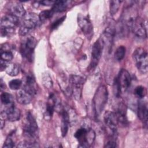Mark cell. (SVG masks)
Masks as SVG:
<instances>
[{
	"label": "cell",
	"mask_w": 148,
	"mask_h": 148,
	"mask_svg": "<svg viewBox=\"0 0 148 148\" xmlns=\"http://www.w3.org/2000/svg\"><path fill=\"white\" fill-rule=\"evenodd\" d=\"M1 59L6 61H10L13 58V54L11 51L4 50L0 51Z\"/></svg>",
	"instance_id": "obj_31"
},
{
	"label": "cell",
	"mask_w": 148,
	"mask_h": 148,
	"mask_svg": "<svg viewBox=\"0 0 148 148\" xmlns=\"http://www.w3.org/2000/svg\"><path fill=\"white\" fill-rule=\"evenodd\" d=\"M57 99L54 94L50 95L48 98L47 102L46 103V108L45 116L49 117H51L53 114V112L55 109V105Z\"/></svg>",
	"instance_id": "obj_21"
},
{
	"label": "cell",
	"mask_w": 148,
	"mask_h": 148,
	"mask_svg": "<svg viewBox=\"0 0 148 148\" xmlns=\"http://www.w3.org/2000/svg\"><path fill=\"white\" fill-rule=\"evenodd\" d=\"M41 23L39 15L34 13H28L23 17V23L19 29V34L21 36L27 35Z\"/></svg>",
	"instance_id": "obj_3"
},
{
	"label": "cell",
	"mask_w": 148,
	"mask_h": 148,
	"mask_svg": "<svg viewBox=\"0 0 148 148\" xmlns=\"http://www.w3.org/2000/svg\"><path fill=\"white\" fill-rule=\"evenodd\" d=\"M16 99L17 102L21 105H28L31 100L32 96L25 91L24 89L18 90L16 94Z\"/></svg>",
	"instance_id": "obj_19"
},
{
	"label": "cell",
	"mask_w": 148,
	"mask_h": 148,
	"mask_svg": "<svg viewBox=\"0 0 148 148\" xmlns=\"http://www.w3.org/2000/svg\"><path fill=\"white\" fill-rule=\"evenodd\" d=\"M65 18V16H63L61 18H59L58 19H57L56 21H55L51 25V28L52 29H56L61 24V23L64 21Z\"/></svg>",
	"instance_id": "obj_36"
},
{
	"label": "cell",
	"mask_w": 148,
	"mask_h": 148,
	"mask_svg": "<svg viewBox=\"0 0 148 148\" xmlns=\"http://www.w3.org/2000/svg\"><path fill=\"white\" fill-rule=\"evenodd\" d=\"M138 116L139 119L143 122V123L147 125V117H148V109L147 104L144 100H140L138 104Z\"/></svg>",
	"instance_id": "obj_16"
},
{
	"label": "cell",
	"mask_w": 148,
	"mask_h": 148,
	"mask_svg": "<svg viewBox=\"0 0 148 148\" xmlns=\"http://www.w3.org/2000/svg\"><path fill=\"white\" fill-rule=\"evenodd\" d=\"M25 91L31 94L32 97L36 94V86L35 78L32 75H28L25 79V84L23 87Z\"/></svg>",
	"instance_id": "obj_17"
},
{
	"label": "cell",
	"mask_w": 148,
	"mask_h": 148,
	"mask_svg": "<svg viewBox=\"0 0 148 148\" xmlns=\"http://www.w3.org/2000/svg\"><path fill=\"white\" fill-rule=\"evenodd\" d=\"M77 22L81 30L86 37L87 38H91L93 34V26L89 18L79 14L77 16Z\"/></svg>",
	"instance_id": "obj_11"
},
{
	"label": "cell",
	"mask_w": 148,
	"mask_h": 148,
	"mask_svg": "<svg viewBox=\"0 0 148 148\" xmlns=\"http://www.w3.org/2000/svg\"><path fill=\"white\" fill-rule=\"evenodd\" d=\"M8 61H4L3 60H1V61H0V67H1V71H5L8 64Z\"/></svg>",
	"instance_id": "obj_37"
},
{
	"label": "cell",
	"mask_w": 148,
	"mask_h": 148,
	"mask_svg": "<svg viewBox=\"0 0 148 148\" xmlns=\"http://www.w3.org/2000/svg\"><path fill=\"white\" fill-rule=\"evenodd\" d=\"M60 113L61 115V134L63 137L65 136L69 128V126L70 125V120L68 115V113L67 110L64 108L60 111Z\"/></svg>",
	"instance_id": "obj_18"
},
{
	"label": "cell",
	"mask_w": 148,
	"mask_h": 148,
	"mask_svg": "<svg viewBox=\"0 0 148 148\" xmlns=\"http://www.w3.org/2000/svg\"><path fill=\"white\" fill-rule=\"evenodd\" d=\"M146 89L142 86H138L134 90V93L135 95L140 99L144 98L146 95Z\"/></svg>",
	"instance_id": "obj_30"
},
{
	"label": "cell",
	"mask_w": 148,
	"mask_h": 148,
	"mask_svg": "<svg viewBox=\"0 0 148 148\" xmlns=\"http://www.w3.org/2000/svg\"><path fill=\"white\" fill-rule=\"evenodd\" d=\"M132 57L138 71L142 73H146L148 71L147 53L142 47L136 48L133 54Z\"/></svg>",
	"instance_id": "obj_6"
},
{
	"label": "cell",
	"mask_w": 148,
	"mask_h": 148,
	"mask_svg": "<svg viewBox=\"0 0 148 148\" xmlns=\"http://www.w3.org/2000/svg\"><path fill=\"white\" fill-rule=\"evenodd\" d=\"M131 30L138 38H146L147 37V29L145 20L139 16L133 22Z\"/></svg>",
	"instance_id": "obj_10"
},
{
	"label": "cell",
	"mask_w": 148,
	"mask_h": 148,
	"mask_svg": "<svg viewBox=\"0 0 148 148\" xmlns=\"http://www.w3.org/2000/svg\"><path fill=\"white\" fill-rule=\"evenodd\" d=\"M79 142V147H89L94 143L95 138V133L89 127H81L74 134Z\"/></svg>",
	"instance_id": "obj_2"
},
{
	"label": "cell",
	"mask_w": 148,
	"mask_h": 148,
	"mask_svg": "<svg viewBox=\"0 0 148 148\" xmlns=\"http://www.w3.org/2000/svg\"><path fill=\"white\" fill-rule=\"evenodd\" d=\"M5 119H1V130H2L3 128L5 127Z\"/></svg>",
	"instance_id": "obj_39"
},
{
	"label": "cell",
	"mask_w": 148,
	"mask_h": 148,
	"mask_svg": "<svg viewBox=\"0 0 148 148\" xmlns=\"http://www.w3.org/2000/svg\"><path fill=\"white\" fill-rule=\"evenodd\" d=\"M84 79L78 75H72L69 79V86L66 89V92L72 94L76 100L81 98L83 86L84 83Z\"/></svg>",
	"instance_id": "obj_5"
},
{
	"label": "cell",
	"mask_w": 148,
	"mask_h": 148,
	"mask_svg": "<svg viewBox=\"0 0 148 148\" xmlns=\"http://www.w3.org/2000/svg\"><path fill=\"white\" fill-rule=\"evenodd\" d=\"M23 134L28 140L30 141H35L38 136V124L30 112H28L26 115L25 123L23 127Z\"/></svg>",
	"instance_id": "obj_4"
},
{
	"label": "cell",
	"mask_w": 148,
	"mask_h": 148,
	"mask_svg": "<svg viewBox=\"0 0 148 148\" xmlns=\"http://www.w3.org/2000/svg\"><path fill=\"white\" fill-rule=\"evenodd\" d=\"M53 13H54V12H53V10L51 9L42 11L39 14V19H40L41 23L44 22V21H46L47 20L49 19L50 18H51L53 16Z\"/></svg>",
	"instance_id": "obj_28"
},
{
	"label": "cell",
	"mask_w": 148,
	"mask_h": 148,
	"mask_svg": "<svg viewBox=\"0 0 148 148\" xmlns=\"http://www.w3.org/2000/svg\"><path fill=\"white\" fill-rule=\"evenodd\" d=\"M104 43L102 39L99 38L92 45L91 51V58L90 62V68L94 69L98 65L102 56V50L104 47Z\"/></svg>",
	"instance_id": "obj_8"
},
{
	"label": "cell",
	"mask_w": 148,
	"mask_h": 148,
	"mask_svg": "<svg viewBox=\"0 0 148 148\" xmlns=\"http://www.w3.org/2000/svg\"><path fill=\"white\" fill-rule=\"evenodd\" d=\"M108 92L106 86H100L97 90L92 99V106L95 116L98 118L103 110L108 101Z\"/></svg>",
	"instance_id": "obj_1"
},
{
	"label": "cell",
	"mask_w": 148,
	"mask_h": 148,
	"mask_svg": "<svg viewBox=\"0 0 148 148\" xmlns=\"http://www.w3.org/2000/svg\"><path fill=\"white\" fill-rule=\"evenodd\" d=\"M17 147H39V145L36 141L25 140L18 143Z\"/></svg>",
	"instance_id": "obj_27"
},
{
	"label": "cell",
	"mask_w": 148,
	"mask_h": 148,
	"mask_svg": "<svg viewBox=\"0 0 148 148\" xmlns=\"http://www.w3.org/2000/svg\"><path fill=\"white\" fill-rule=\"evenodd\" d=\"M42 82L43 84V86L47 88H50L53 86V82L52 79L49 75V74L46 73H43L42 76Z\"/></svg>",
	"instance_id": "obj_29"
},
{
	"label": "cell",
	"mask_w": 148,
	"mask_h": 148,
	"mask_svg": "<svg viewBox=\"0 0 148 148\" xmlns=\"http://www.w3.org/2000/svg\"><path fill=\"white\" fill-rule=\"evenodd\" d=\"M19 23L18 18L10 14L3 16L1 20V27L14 29Z\"/></svg>",
	"instance_id": "obj_15"
},
{
	"label": "cell",
	"mask_w": 148,
	"mask_h": 148,
	"mask_svg": "<svg viewBox=\"0 0 148 148\" xmlns=\"http://www.w3.org/2000/svg\"><path fill=\"white\" fill-rule=\"evenodd\" d=\"M122 2V1L119 0L110 1V13L111 15H114L117 13Z\"/></svg>",
	"instance_id": "obj_25"
},
{
	"label": "cell",
	"mask_w": 148,
	"mask_h": 148,
	"mask_svg": "<svg viewBox=\"0 0 148 148\" xmlns=\"http://www.w3.org/2000/svg\"><path fill=\"white\" fill-rule=\"evenodd\" d=\"M22 85V81L20 79H13L9 82V87L13 90H18Z\"/></svg>",
	"instance_id": "obj_32"
},
{
	"label": "cell",
	"mask_w": 148,
	"mask_h": 148,
	"mask_svg": "<svg viewBox=\"0 0 148 148\" xmlns=\"http://www.w3.org/2000/svg\"><path fill=\"white\" fill-rule=\"evenodd\" d=\"M113 93L117 98H119L121 95V93L122 92L121 87L118 82V80L117 78L116 77L113 82Z\"/></svg>",
	"instance_id": "obj_33"
},
{
	"label": "cell",
	"mask_w": 148,
	"mask_h": 148,
	"mask_svg": "<svg viewBox=\"0 0 148 148\" xmlns=\"http://www.w3.org/2000/svg\"><path fill=\"white\" fill-rule=\"evenodd\" d=\"M70 3H71V1H64V0L56 1L52 6L51 10L54 13L64 12L66 9V8H68Z\"/></svg>",
	"instance_id": "obj_22"
},
{
	"label": "cell",
	"mask_w": 148,
	"mask_h": 148,
	"mask_svg": "<svg viewBox=\"0 0 148 148\" xmlns=\"http://www.w3.org/2000/svg\"><path fill=\"white\" fill-rule=\"evenodd\" d=\"M116 78L121 87L122 91H125L130 87L131 83V77L127 70L121 69Z\"/></svg>",
	"instance_id": "obj_14"
},
{
	"label": "cell",
	"mask_w": 148,
	"mask_h": 148,
	"mask_svg": "<svg viewBox=\"0 0 148 148\" xmlns=\"http://www.w3.org/2000/svg\"><path fill=\"white\" fill-rule=\"evenodd\" d=\"M5 71L8 75L10 76H16L19 73L20 68L17 64L9 62Z\"/></svg>",
	"instance_id": "obj_23"
},
{
	"label": "cell",
	"mask_w": 148,
	"mask_h": 148,
	"mask_svg": "<svg viewBox=\"0 0 148 148\" xmlns=\"http://www.w3.org/2000/svg\"><path fill=\"white\" fill-rule=\"evenodd\" d=\"M14 146V141L13 139V134H10L6 138L4 144L3 145V147L6 148H11Z\"/></svg>",
	"instance_id": "obj_34"
},
{
	"label": "cell",
	"mask_w": 148,
	"mask_h": 148,
	"mask_svg": "<svg viewBox=\"0 0 148 148\" xmlns=\"http://www.w3.org/2000/svg\"><path fill=\"white\" fill-rule=\"evenodd\" d=\"M117 117L119 124L121 126L125 127L128 124V121L127 117V107L123 103H119L114 112Z\"/></svg>",
	"instance_id": "obj_13"
},
{
	"label": "cell",
	"mask_w": 148,
	"mask_h": 148,
	"mask_svg": "<svg viewBox=\"0 0 148 148\" xmlns=\"http://www.w3.org/2000/svg\"><path fill=\"white\" fill-rule=\"evenodd\" d=\"M37 44V40L33 36L27 37L21 44L20 51L22 56L28 61L33 60L34 49Z\"/></svg>",
	"instance_id": "obj_7"
},
{
	"label": "cell",
	"mask_w": 148,
	"mask_h": 148,
	"mask_svg": "<svg viewBox=\"0 0 148 148\" xmlns=\"http://www.w3.org/2000/svg\"><path fill=\"white\" fill-rule=\"evenodd\" d=\"M9 10L10 12V14H12L18 18L23 17L26 14L23 5L20 3H13L10 6Z\"/></svg>",
	"instance_id": "obj_20"
},
{
	"label": "cell",
	"mask_w": 148,
	"mask_h": 148,
	"mask_svg": "<svg viewBox=\"0 0 148 148\" xmlns=\"http://www.w3.org/2000/svg\"><path fill=\"white\" fill-rule=\"evenodd\" d=\"M20 116V111L14 106V103L5 106V109L1 112V119H6L9 121H17Z\"/></svg>",
	"instance_id": "obj_9"
},
{
	"label": "cell",
	"mask_w": 148,
	"mask_h": 148,
	"mask_svg": "<svg viewBox=\"0 0 148 148\" xmlns=\"http://www.w3.org/2000/svg\"><path fill=\"white\" fill-rule=\"evenodd\" d=\"M125 51H126V49L124 46H120L116 49L114 53V58L118 61L122 60L125 56Z\"/></svg>",
	"instance_id": "obj_26"
},
{
	"label": "cell",
	"mask_w": 148,
	"mask_h": 148,
	"mask_svg": "<svg viewBox=\"0 0 148 148\" xmlns=\"http://www.w3.org/2000/svg\"><path fill=\"white\" fill-rule=\"evenodd\" d=\"M1 101L5 106L14 103L12 95L6 92H3L1 94Z\"/></svg>",
	"instance_id": "obj_24"
},
{
	"label": "cell",
	"mask_w": 148,
	"mask_h": 148,
	"mask_svg": "<svg viewBox=\"0 0 148 148\" xmlns=\"http://www.w3.org/2000/svg\"><path fill=\"white\" fill-rule=\"evenodd\" d=\"M103 120L105 124L109 130V131L117 132V128L119 123L114 112H106L103 116Z\"/></svg>",
	"instance_id": "obj_12"
},
{
	"label": "cell",
	"mask_w": 148,
	"mask_h": 148,
	"mask_svg": "<svg viewBox=\"0 0 148 148\" xmlns=\"http://www.w3.org/2000/svg\"><path fill=\"white\" fill-rule=\"evenodd\" d=\"M56 1H49V0H46V1H40L39 2L40 3V4H42L43 5H45V6H49V5H53V4Z\"/></svg>",
	"instance_id": "obj_38"
},
{
	"label": "cell",
	"mask_w": 148,
	"mask_h": 148,
	"mask_svg": "<svg viewBox=\"0 0 148 148\" xmlns=\"http://www.w3.org/2000/svg\"><path fill=\"white\" fill-rule=\"evenodd\" d=\"M3 88H5V84L3 83L2 79H1V90H2V89H3Z\"/></svg>",
	"instance_id": "obj_40"
},
{
	"label": "cell",
	"mask_w": 148,
	"mask_h": 148,
	"mask_svg": "<svg viewBox=\"0 0 148 148\" xmlns=\"http://www.w3.org/2000/svg\"><path fill=\"white\" fill-rule=\"evenodd\" d=\"M13 32H14V29L1 27V36L2 37L9 36Z\"/></svg>",
	"instance_id": "obj_35"
}]
</instances>
